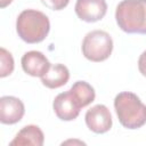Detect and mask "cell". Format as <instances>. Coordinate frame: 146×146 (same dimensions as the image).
I'll list each match as a JSON object with an SVG mask.
<instances>
[{
    "label": "cell",
    "mask_w": 146,
    "mask_h": 146,
    "mask_svg": "<svg viewBox=\"0 0 146 146\" xmlns=\"http://www.w3.org/2000/svg\"><path fill=\"white\" fill-rule=\"evenodd\" d=\"M114 108L120 123L127 129H138L146 123V105L133 92L117 94L114 98Z\"/></svg>",
    "instance_id": "cell-1"
},
{
    "label": "cell",
    "mask_w": 146,
    "mask_h": 146,
    "mask_svg": "<svg viewBox=\"0 0 146 146\" xmlns=\"http://www.w3.org/2000/svg\"><path fill=\"white\" fill-rule=\"evenodd\" d=\"M16 31L26 43H39L47 38L50 31V22L42 11L25 9L16 19Z\"/></svg>",
    "instance_id": "cell-2"
},
{
    "label": "cell",
    "mask_w": 146,
    "mask_h": 146,
    "mask_svg": "<svg viewBox=\"0 0 146 146\" xmlns=\"http://www.w3.org/2000/svg\"><path fill=\"white\" fill-rule=\"evenodd\" d=\"M115 21L125 33L146 34V0H122L116 6Z\"/></svg>",
    "instance_id": "cell-3"
},
{
    "label": "cell",
    "mask_w": 146,
    "mask_h": 146,
    "mask_svg": "<svg viewBox=\"0 0 146 146\" xmlns=\"http://www.w3.org/2000/svg\"><path fill=\"white\" fill-rule=\"evenodd\" d=\"M82 54L90 62L106 60L113 50L112 36L103 30H94L88 32L82 41Z\"/></svg>",
    "instance_id": "cell-4"
},
{
    "label": "cell",
    "mask_w": 146,
    "mask_h": 146,
    "mask_svg": "<svg viewBox=\"0 0 146 146\" xmlns=\"http://www.w3.org/2000/svg\"><path fill=\"white\" fill-rule=\"evenodd\" d=\"M52 107L57 117L63 121L75 120L79 116L81 108H83L71 89L58 94L54 99Z\"/></svg>",
    "instance_id": "cell-5"
},
{
    "label": "cell",
    "mask_w": 146,
    "mask_h": 146,
    "mask_svg": "<svg viewBox=\"0 0 146 146\" xmlns=\"http://www.w3.org/2000/svg\"><path fill=\"white\" fill-rule=\"evenodd\" d=\"M86 124L95 133H105L112 128V115L107 106L97 104L89 108L84 115Z\"/></svg>",
    "instance_id": "cell-6"
},
{
    "label": "cell",
    "mask_w": 146,
    "mask_h": 146,
    "mask_svg": "<svg viewBox=\"0 0 146 146\" xmlns=\"http://www.w3.org/2000/svg\"><path fill=\"white\" fill-rule=\"evenodd\" d=\"M74 11L81 21L95 23L106 15L107 3L105 0H76Z\"/></svg>",
    "instance_id": "cell-7"
},
{
    "label": "cell",
    "mask_w": 146,
    "mask_h": 146,
    "mask_svg": "<svg viewBox=\"0 0 146 146\" xmlns=\"http://www.w3.org/2000/svg\"><path fill=\"white\" fill-rule=\"evenodd\" d=\"M25 113L23 102L15 96H2L0 98V121L3 124L19 122Z\"/></svg>",
    "instance_id": "cell-8"
},
{
    "label": "cell",
    "mask_w": 146,
    "mask_h": 146,
    "mask_svg": "<svg viewBox=\"0 0 146 146\" xmlns=\"http://www.w3.org/2000/svg\"><path fill=\"white\" fill-rule=\"evenodd\" d=\"M22 67L25 73L31 76H42L50 67V62L41 51L31 50L23 55L22 57Z\"/></svg>",
    "instance_id": "cell-9"
},
{
    "label": "cell",
    "mask_w": 146,
    "mask_h": 146,
    "mask_svg": "<svg viewBox=\"0 0 146 146\" xmlns=\"http://www.w3.org/2000/svg\"><path fill=\"white\" fill-rule=\"evenodd\" d=\"M44 141V135L42 130L34 124H29L23 127L15 138L9 143L10 146H42Z\"/></svg>",
    "instance_id": "cell-10"
},
{
    "label": "cell",
    "mask_w": 146,
    "mask_h": 146,
    "mask_svg": "<svg viewBox=\"0 0 146 146\" xmlns=\"http://www.w3.org/2000/svg\"><path fill=\"white\" fill-rule=\"evenodd\" d=\"M70 79V71L63 64H51L49 70L41 76L43 86L50 89H57L67 83Z\"/></svg>",
    "instance_id": "cell-11"
},
{
    "label": "cell",
    "mask_w": 146,
    "mask_h": 146,
    "mask_svg": "<svg viewBox=\"0 0 146 146\" xmlns=\"http://www.w3.org/2000/svg\"><path fill=\"white\" fill-rule=\"evenodd\" d=\"M71 90L73 91L75 97L79 99L82 107L88 106L89 104H91L95 100V97H96L95 89L86 81H81V80L76 81L71 87Z\"/></svg>",
    "instance_id": "cell-12"
},
{
    "label": "cell",
    "mask_w": 146,
    "mask_h": 146,
    "mask_svg": "<svg viewBox=\"0 0 146 146\" xmlns=\"http://www.w3.org/2000/svg\"><path fill=\"white\" fill-rule=\"evenodd\" d=\"M14 71V58L11 54L5 49H0V76L6 78Z\"/></svg>",
    "instance_id": "cell-13"
},
{
    "label": "cell",
    "mask_w": 146,
    "mask_h": 146,
    "mask_svg": "<svg viewBox=\"0 0 146 146\" xmlns=\"http://www.w3.org/2000/svg\"><path fill=\"white\" fill-rule=\"evenodd\" d=\"M41 2L51 10H62L68 5L70 0H41Z\"/></svg>",
    "instance_id": "cell-14"
},
{
    "label": "cell",
    "mask_w": 146,
    "mask_h": 146,
    "mask_svg": "<svg viewBox=\"0 0 146 146\" xmlns=\"http://www.w3.org/2000/svg\"><path fill=\"white\" fill-rule=\"evenodd\" d=\"M138 70L141 73V75H144L146 78V50L141 52V55L139 56L138 59Z\"/></svg>",
    "instance_id": "cell-15"
},
{
    "label": "cell",
    "mask_w": 146,
    "mask_h": 146,
    "mask_svg": "<svg viewBox=\"0 0 146 146\" xmlns=\"http://www.w3.org/2000/svg\"><path fill=\"white\" fill-rule=\"evenodd\" d=\"M11 2H13V0H0V6H1V8H5Z\"/></svg>",
    "instance_id": "cell-16"
}]
</instances>
